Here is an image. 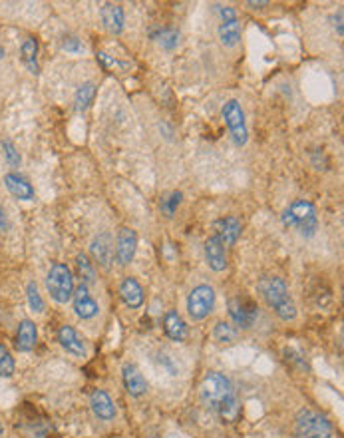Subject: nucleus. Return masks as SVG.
<instances>
[{
    "label": "nucleus",
    "instance_id": "nucleus-1",
    "mask_svg": "<svg viewBox=\"0 0 344 438\" xmlns=\"http://www.w3.org/2000/svg\"><path fill=\"white\" fill-rule=\"evenodd\" d=\"M199 394L207 408L213 411L223 423H235L239 418L241 401H239L235 387L225 375L215 373V370L207 373L199 387Z\"/></svg>",
    "mask_w": 344,
    "mask_h": 438
},
{
    "label": "nucleus",
    "instance_id": "nucleus-2",
    "mask_svg": "<svg viewBox=\"0 0 344 438\" xmlns=\"http://www.w3.org/2000/svg\"><path fill=\"white\" fill-rule=\"evenodd\" d=\"M257 291L267 303V307L275 313L281 321L288 323L297 319V305L281 277H261L257 283Z\"/></svg>",
    "mask_w": 344,
    "mask_h": 438
},
{
    "label": "nucleus",
    "instance_id": "nucleus-3",
    "mask_svg": "<svg viewBox=\"0 0 344 438\" xmlns=\"http://www.w3.org/2000/svg\"><path fill=\"white\" fill-rule=\"evenodd\" d=\"M283 225L288 230L298 231V235L302 237H314V233L319 230V215L314 206L307 199H295L293 204H288L287 209L281 215Z\"/></svg>",
    "mask_w": 344,
    "mask_h": 438
},
{
    "label": "nucleus",
    "instance_id": "nucleus-4",
    "mask_svg": "<svg viewBox=\"0 0 344 438\" xmlns=\"http://www.w3.org/2000/svg\"><path fill=\"white\" fill-rule=\"evenodd\" d=\"M295 438H333V425L321 413L300 408L295 418Z\"/></svg>",
    "mask_w": 344,
    "mask_h": 438
},
{
    "label": "nucleus",
    "instance_id": "nucleus-5",
    "mask_svg": "<svg viewBox=\"0 0 344 438\" xmlns=\"http://www.w3.org/2000/svg\"><path fill=\"white\" fill-rule=\"evenodd\" d=\"M46 289L50 293V297L64 305L72 299L74 295V277H72V271L66 263H54L50 267L46 275Z\"/></svg>",
    "mask_w": 344,
    "mask_h": 438
},
{
    "label": "nucleus",
    "instance_id": "nucleus-6",
    "mask_svg": "<svg viewBox=\"0 0 344 438\" xmlns=\"http://www.w3.org/2000/svg\"><path fill=\"white\" fill-rule=\"evenodd\" d=\"M231 321L239 329H251L259 319V305L245 295H233L227 303Z\"/></svg>",
    "mask_w": 344,
    "mask_h": 438
},
{
    "label": "nucleus",
    "instance_id": "nucleus-7",
    "mask_svg": "<svg viewBox=\"0 0 344 438\" xmlns=\"http://www.w3.org/2000/svg\"><path fill=\"white\" fill-rule=\"evenodd\" d=\"M215 307V291L211 285H197L187 297V313L193 321H203Z\"/></svg>",
    "mask_w": 344,
    "mask_h": 438
},
{
    "label": "nucleus",
    "instance_id": "nucleus-8",
    "mask_svg": "<svg viewBox=\"0 0 344 438\" xmlns=\"http://www.w3.org/2000/svg\"><path fill=\"white\" fill-rule=\"evenodd\" d=\"M223 120L229 127V134L235 146H245L247 139H249V132H247V124H245V112H243L241 104L237 100H229L227 104L223 106Z\"/></svg>",
    "mask_w": 344,
    "mask_h": 438
},
{
    "label": "nucleus",
    "instance_id": "nucleus-9",
    "mask_svg": "<svg viewBox=\"0 0 344 438\" xmlns=\"http://www.w3.org/2000/svg\"><path fill=\"white\" fill-rule=\"evenodd\" d=\"M138 249V233L132 227H122L115 239V259L122 267L129 265L134 261V255Z\"/></svg>",
    "mask_w": 344,
    "mask_h": 438
},
{
    "label": "nucleus",
    "instance_id": "nucleus-10",
    "mask_svg": "<svg viewBox=\"0 0 344 438\" xmlns=\"http://www.w3.org/2000/svg\"><path fill=\"white\" fill-rule=\"evenodd\" d=\"M72 303H74V311H76V315L80 317L82 321H90L100 313V305L96 303L88 285H84V283H80L78 287L74 289Z\"/></svg>",
    "mask_w": 344,
    "mask_h": 438
},
{
    "label": "nucleus",
    "instance_id": "nucleus-11",
    "mask_svg": "<svg viewBox=\"0 0 344 438\" xmlns=\"http://www.w3.org/2000/svg\"><path fill=\"white\" fill-rule=\"evenodd\" d=\"M122 381H124V387L129 396H144L146 391H148V382H146V377L141 375V370L134 365V363H126L122 367Z\"/></svg>",
    "mask_w": 344,
    "mask_h": 438
},
{
    "label": "nucleus",
    "instance_id": "nucleus-12",
    "mask_svg": "<svg viewBox=\"0 0 344 438\" xmlns=\"http://www.w3.org/2000/svg\"><path fill=\"white\" fill-rule=\"evenodd\" d=\"M205 261L213 271H225L227 269V247L219 239L217 235H211L205 242Z\"/></svg>",
    "mask_w": 344,
    "mask_h": 438
},
{
    "label": "nucleus",
    "instance_id": "nucleus-13",
    "mask_svg": "<svg viewBox=\"0 0 344 438\" xmlns=\"http://www.w3.org/2000/svg\"><path fill=\"white\" fill-rule=\"evenodd\" d=\"M56 339L58 343H60V346H62L66 353H70L72 357H86V345H84V341L80 339V334L76 333L74 327L62 325V327L58 329Z\"/></svg>",
    "mask_w": 344,
    "mask_h": 438
},
{
    "label": "nucleus",
    "instance_id": "nucleus-14",
    "mask_svg": "<svg viewBox=\"0 0 344 438\" xmlns=\"http://www.w3.org/2000/svg\"><path fill=\"white\" fill-rule=\"evenodd\" d=\"M90 254H92L94 261L103 269H110L112 261H114V245H112V237L110 233H100L98 237H94L92 245H90Z\"/></svg>",
    "mask_w": 344,
    "mask_h": 438
},
{
    "label": "nucleus",
    "instance_id": "nucleus-15",
    "mask_svg": "<svg viewBox=\"0 0 344 438\" xmlns=\"http://www.w3.org/2000/svg\"><path fill=\"white\" fill-rule=\"evenodd\" d=\"M213 230H215L213 235H217L219 239L223 242V245L227 247V245H235L237 243L239 235H241L243 225L241 221L235 218V215H227V218L217 219L213 223Z\"/></svg>",
    "mask_w": 344,
    "mask_h": 438
},
{
    "label": "nucleus",
    "instance_id": "nucleus-16",
    "mask_svg": "<svg viewBox=\"0 0 344 438\" xmlns=\"http://www.w3.org/2000/svg\"><path fill=\"white\" fill-rule=\"evenodd\" d=\"M90 406H92V413L96 418H100L103 423H110L115 418V404L112 401V396L106 391H94L90 394Z\"/></svg>",
    "mask_w": 344,
    "mask_h": 438
},
{
    "label": "nucleus",
    "instance_id": "nucleus-17",
    "mask_svg": "<svg viewBox=\"0 0 344 438\" xmlns=\"http://www.w3.org/2000/svg\"><path fill=\"white\" fill-rule=\"evenodd\" d=\"M120 297L126 303V307L129 309H139L144 305V289L139 285L138 281L134 277H124L122 283H120Z\"/></svg>",
    "mask_w": 344,
    "mask_h": 438
},
{
    "label": "nucleus",
    "instance_id": "nucleus-18",
    "mask_svg": "<svg viewBox=\"0 0 344 438\" xmlns=\"http://www.w3.org/2000/svg\"><path fill=\"white\" fill-rule=\"evenodd\" d=\"M163 333L167 339H172L175 343H184L187 339V323L184 321V317L177 311H167L163 315Z\"/></svg>",
    "mask_w": 344,
    "mask_h": 438
},
{
    "label": "nucleus",
    "instance_id": "nucleus-19",
    "mask_svg": "<svg viewBox=\"0 0 344 438\" xmlns=\"http://www.w3.org/2000/svg\"><path fill=\"white\" fill-rule=\"evenodd\" d=\"M4 185H6V189L11 192L12 196L16 197V199H23V201H32L34 199V187L28 184V180L23 177L20 173L12 172V173H6L4 175Z\"/></svg>",
    "mask_w": 344,
    "mask_h": 438
},
{
    "label": "nucleus",
    "instance_id": "nucleus-20",
    "mask_svg": "<svg viewBox=\"0 0 344 438\" xmlns=\"http://www.w3.org/2000/svg\"><path fill=\"white\" fill-rule=\"evenodd\" d=\"M38 341V329H36L34 321L30 319H23L18 325V331H16V339H14V346L20 351V353H30L36 346Z\"/></svg>",
    "mask_w": 344,
    "mask_h": 438
},
{
    "label": "nucleus",
    "instance_id": "nucleus-21",
    "mask_svg": "<svg viewBox=\"0 0 344 438\" xmlns=\"http://www.w3.org/2000/svg\"><path fill=\"white\" fill-rule=\"evenodd\" d=\"M100 16H102V23L108 32L120 35L124 30L126 14H124V8L120 4H103L102 11H100Z\"/></svg>",
    "mask_w": 344,
    "mask_h": 438
},
{
    "label": "nucleus",
    "instance_id": "nucleus-22",
    "mask_svg": "<svg viewBox=\"0 0 344 438\" xmlns=\"http://www.w3.org/2000/svg\"><path fill=\"white\" fill-rule=\"evenodd\" d=\"M149 36H151V40H155L165 50H175L179 46V38H181L179 30H175L172 26H158L149 32Z\"/></svg>",
    "mask_w": 344,
    "mask_h": 438
},
{
    "label": "nucleus",
    "instance_id": "nucleus-23",
    "mask_svg": "<svg viewBox=\"0 0 344 438\" xmlns=\"http://www.w3.org/2000/svg\"><path fill=\"white\" fill-rule=\"evenodd\" d=\"M217 32L221 44L227 48H233L241 40V24H239L237 18H233V20H221Z\"/></svg>",
    "mask_w": 344,
    "mask_h": 438
},
{
    "label": "nucleus",
    "instance_id": "nucleus-24",
    "mask_svg": "<svg viewBox=\"0 0 344 438\" xmlns=\"http://www.w3.org/2000/svg\"><path fill=\"white\" fill-rule=\"evenodd\" d=\"M20 54H23V62L26 68L30 70V74L38 76L40 74V66H38V42L36 38H26L20 46Z\"/></svg>",
    "mask_w": 344,
    "mask_h": 438
},
{
    "label": "nucleus",
    "instance_id": "nucleus-25",
    "mask_svg": "<svg viewBox=\"0 0 344 438\" xmlns=\"http://www.w3.org/2000/svg\"><path fill=\"white\" fill-rule=\"evenodd\" d=\"M94 96H96V84H94V82H84L80 88L76 90V96H74L76 110H78V112H84L88 106L92 104Z\"/></svg>",
    "mask_w": 344,
    "mask_h": 438
},
{
    "label": "nucleus",
    "instance_id": "nucleus-26",
    "mask_svg": "<svg viewBox=\"0 0 344 438\" xmlns=\"http://www.w3.org/2000/svg\"><path fill=\"white\" fill-rule=\"evenodd\" d=\"M76 269H78V275H80L84 285H92L96 281V269H94V263L86 254L76 255Z\"/></svg>",
    "mask_w": 344,
    "mask_h": 438
},
{
    "label": "nucleus",
    "instance_id": "nucleus-27",
    "mask_svg": "<svg viewBox=\"0 0 344 438\" xmlns=\"http://www.w3.org/2000/svg\"><path fill=\"white\" fill-rule=\"evenodd\" d=\"M181 199H184V194H181V192H172V194L163 196L160 201V211L167 219H172L173 215H175L177 208L181 206Z\"/></svg>",
    "mask_w": 344,
    "mask_h": 438
},
{
    "label": "nucleus",
    "instance_id": "nucleus-28",
    "mask_svg": "<svg viewBox=\"0 0 344 438\" xmlns=\"http://www.w3.org/2000/svg\"><path fill=\"white\" fill-rule=\"evenodd\" d=\"M213 337L217 339L219 343L229 345V343H235V341H237L239 333H237V329H235L233 325L225 323V321H219V323L215 325V329H213Z\"/></svg>",
    "mask_w": 344,
    "mask_h": 438
},
{
    "label": "nucleus",
    "instance_id": "nucleus-29",
    "mask_svg": "<svg viewBox=\"0 0 344 438\" xmlns=\"http://www.w3.org/2000/svg\"><path fill=\"white\" fill-rule=\"evenodd\" d=\"M14 370H16V363H14L12 353L0 343V377L2 379H11L12 375H14Z\"/></svg>",
    "mask_w": 344,
    "mask_h": 438
},
{
    "label": "nucleus",
    "instance_id": "nucleus-30",
    "mask_svg": "<svg viewBox=\"0 0 344 438\" xmlns=\"http://www.w3.org/2000/svg\"><path fill=\"white\" fill-rule=\"evenodd\" d=\"M26 301H28L30 311H34V313L44 311V299H42V295H40L38 285H36L34 281H30V283L26 285Z\"/></svg>",
    "mask_w": 344,
    "mask_h": 438
},
{
    "label": "nucleus",
    "instance_id": "nucleus-31",
    "mask_svg": "<svg viewBox=\"0 0 344 438\" xmlns=\"http://www.w3.org/2000/svg\"><path fill=\"white\" fill-rule=\"evenodd\" d=\"M2 150H4V158H6V162H8L11 168H20L23 158H20V154L14 148V144H12L11 139H4L2 142Z\"/></svg>",
    "mask_w": 344,
    "mask_h": 438
},
{
    "label": "nucleus",
    "instance_id": "nucleus-32",
    "mask_svg": "<svg viewBox=\"0 0 344 438\" xmlns=\"http://www.w3.org/2000/svg\"><path fill=\"white\" fill-rule=\"evenodd\" d=\"M62 50L72 52V54H80V52H84V44H82L76 36H66V38L62 40Z\"/></svg>",
    "mask_w": 344,
    "mask_h": 438
},
{
    "label": "nucleus",
    "instance_id": "nucleus-33",
    "mask_svg": "<svg viewBox=\"0 0 344 438\" xmlns=\"http://www.w3.org/2000/svg\"><path fill=\"white\" fill-rule=\"evenodd\" d=\"M285 358H287V363H291V365H298V369L302 370L309 369V367H307V361L302 358V355H298L295 349H287V351H285Z\"/></svg>",
    "mask_w": 344,
    "mask_h": 438
},
{
    "label": "nucleus",
    "instance_id": "nucleus-34",
    "mask_svg": "<svg viewBox=\"0 0 344 438\" xmlns=\"http://www.w3.org/2000/svg\"><path fill=\"white\" fill-rule=\"evenodd\" d=\"M98 60L102 62L103 68H112V66H117V60L112 56H108L106 52H98Z\"/></svg>",
    "mask_w": 344,
    "mask_h": 438
},
{
    "label": "nucleus",
    "instance_id": "nucleus-35",
    "mask_svg": "<svg viewBox=\"0 0 344 438\" xmlns=\"http://www.w3.org/2000/svg\"><path fill=\"white\" fill-rule=\"evenodd\" d=\"M8 227H11V221H8V215H6V211H4V208L0 206V235H2V233H6V231H8Z\"/></svg>",
    "mask_w": 344,
    "mask_h": 438
},
{
    "label": "nucleus",
    "instance_id": "nucleus-36",
    "mask_svg": "<svg viewBox=\"0 0 344 438\" xmlns=\"http://www.w3.org/2000/svg\"><path fill=\"white\" fill-rule=\"evenodd\" d=\"M333 23H334V30H336V35L343 36V11H338L336 14H334Z\"/></svg>",
    "mask_w": 344,
    "mask_h": 438
},
{
    "label": "nucleus",
    "instance_id": "nucleus-37",
    "mask_svg": "<svg viewBox=\"0 0 344 438\" xmlns=\"http://www.w3.org/2000/svg\"><path fill=\"white\" fill-rule=\"evenodd\" d=\"M245 4H247L249 8H253V11H257V8H263V6H267L269 2H267V0H259V2H255V0H247Z\"/></svg>",
    "mask_w": 344,
    "mask_h": 438
},
{
    "label": "nucleus",
    "instance_id": "nucleus-38",
    "mask_svg": "<svg viewBox=\"0 0 344 438\" xmlns=\"http://www.w3.org/2000/svg\"><path fill=\"white\" fill-rule=\"evenodd\" d=\"M4 437V425H2V420H0V438Z\"/></svg>",
    "mask_w": 344,
    "mask_h": 438
},
{
    "label": "nucleus",
    "instance_id": "nucleus-39",
    "mask_svg": "<svg viewBox=\"0 0 344 438\" xmlns=\"http://www.w3.org/2000/svg\"><path fill=\"white\" fill-rule=\"evenodd\" d=\"M2 58H4V48L0 46V60H2Z\"/></svg>",
    "mask_w": 344,
    "mask_h": 438
}]
</instances>
